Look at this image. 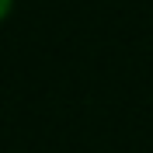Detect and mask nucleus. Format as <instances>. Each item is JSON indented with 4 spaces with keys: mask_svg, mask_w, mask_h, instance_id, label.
<instances>
[{
    "mask_svg": "<svg viewBox=\"0 0 153 153\" xmlns=\"http://www.w3.org/2000/svg\"><path fill=\"white\" fill-rule=\"evenodd\" d=\"M10 7V0H0V14H4V10H7Z\"/></svg>",
    "mask_w": 153,
    "mask_h": 153,
    "instance_id": "f257e3e1",
    "label": "nucleus"
}]
</instances>
